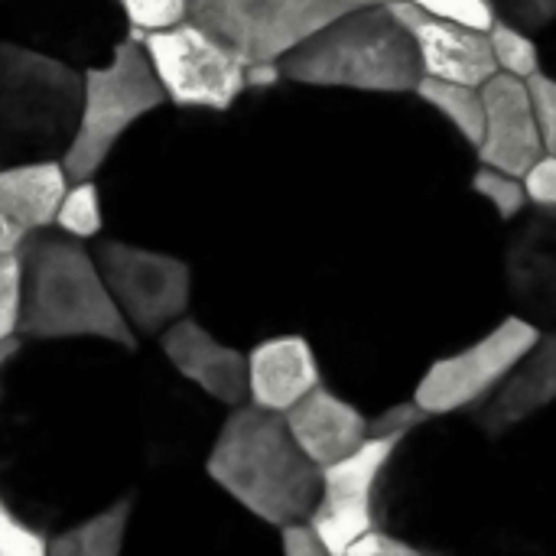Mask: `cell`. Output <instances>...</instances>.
<instances>
[{"label":"cell","instance_id":"25","mask_svg":"<svg viewBox=\"0 0 556 556\" xmlns=\"http://www.w3.org/2000/svg\"><path fill=\"white\" fill-rule=\"evenodd\" d=\"M528 88V101H531V114L538 121L541 140L547 147V153H556V85L547 72H531L525 78Z\"/></svg>","mask_w":556,"mask_h":556},{"label":"cell","instance_id":"3","mask_svg":"<svg viewBox=\"0 0 556 556\" xmlns=\"http://www.w3.org/2000/svg\"><path fill=\"white\" fill-rule=\"evenodd\" d=\"M277 65L300 85L378 94H414L424 75L414 39L388 3H362L329 20Z\"/></svg>","mask_w":556,"mask_h":556},{"label":"cell","instance_id":"32","mask_svg":"<svg viewBox=\"0 0 556 556\" xmlns=\"http://www.w3.org/2000/svg\"><path fill=\"white\" fill-rule=\"evenodd\" d=\"M26 238V231L23 228H16L3 212H0V254H7V251H16L20 248V241Z\"/></svg>","mask_w":556,"mask_h":556},{"label":"cell","instance_id":"35","mask_svg":"<svg viewBox=\"0 0 556 556\" xmlns=\"http://www.w3.org/2000/svg\"><path fill=\"white\" fill-rule=\"evenodd\" d=\"M114 3H117V0H114Z\"/></svg>","mask_w":556,"mask_h":556},{"label":"cell","instance_id":"23","mask_svg":"<svg viewBox=\"0 0 556 556\" xmlns=\"http://www.w3.org/2000/svg\"><path fill=\"white\" fill-rule=\"evenodd\" d=\"M49 538L23 521L0 495V556H46Z\"/></svg>","mask_w":556,"mask_h":556},{"label":"cell","instance_id":"10","mask_svg":"<svg viewBox=\"0 0 556 556\" xmlns=\"http://www.w3.org/2000/svg\"><path fill=\"white\" fill-rule=\"evenodd\" d=\"M401 443L404 437H368L349 456L323 466L309 525L323 538L329 556L345 554V547L375 525V489Z\"/></svg>","mask_w":556,"mask_h":556},{"label":"cell","instance_id":"15","mask_svg":"<svg viewBox=\"0 0 556 556\" xmlns=\"http://www.w3.org/2000/svg\"><path fill=\"white\" fill-rule=\"evenodd\" d=\"M244 358H248V401L274 414H283L303 394L323 384L316 349L303 336L264 339Z\"/></svg>","mask_w":556,"mask_h":556},{"label":"cell","instance_id":"4","mask_svg":"<svg viewBox=\"0 0 556 556\" xmlns=\"http://www.w3.org/2000/svg\"><path fill=\"white\" fill-rule=\"evenodd\" d=\"M81 72L36 46L0 39V166L59 160L75 134Z\"/></svg>","mask_w":556,"mask_h":556},{"label":"cell","instance_id":"14","mask_svg":"<svg viewBox=\"0 0 556 556\" xmlns=\"http://www.w3.org/2000/svg\"><path fill=\"white\" fill-rule=\"evenodd\" d=\"M283 424L296 446L323 469L368 440V417L342 394L316 384L293 407L283 410Z\"/></svg>","mask_w":556,"mask_h":556},{"label":"cell","instance_id":"34","mask_svg":"<svg viewBox=\"0 0 556 556\" xmlns=\"http://www.w3.org/2000/svg\"><path fill=\"white\" fill-rule=\"evenodd\" d=\"M371 3H391V0H371Z\"/></svg>","mask_w":556,"mask_h":556},{"label":"cell","instance_id":"21","mask_svg":"<svg viewBox=\"0 0 556 556\" xmlns=\"http://www.w3.org/2000/svg\"><path fill=\"white\" fill-rule=\"evenodd\" d=\"M485 36H489V49H492V59H495L498 72H508L515 78H528L531 72L541 68L538 42L515 20L495 16V23L485 29Z\"/></svg>","mask_w":556,"mask_h":556},{"label":"cell","instance_id":"13","mask_svg":"<svg viewBox=\"0 0 556 556\" xmlns=\"http://www.w3.org/2000/svg\"><path fill=\"white\" fill-rule=\"evenodd\" d=\"M160 349L169 358V365L186 381L202 388L212 401H218L225 407H238L248 401L244 352L218 342L202 323H195L189 316L173 319L160 336Z\"/></svg>","mask_w":556,"mask_h":556},{"label":"cell","instance_id":"29","mask_svg":"<svg viewBox=\"0 0 556 556\" xmlns=\"http://www.w3.org/2000/svg\"><path fill=\"white\" fill-rule=\"evenodd\" d=\"M433 417L410 397L404 404H394L388 407L384 414H378L375 420H368V437H407L414 433L417 427L430 424Z\"/></svg>","mask_w":556,"mask_h":556},{"label":"cell","instance_id":"12","mask_svg":"<svg viewBox=\"0 0 556 556\" xmlns=\"http://www.w3.org/2000/svg\"><path fill=\"white\" fill-rule=\"evenodd\" d=\"M388 7L410 33L424 75L479 88L489 75L498 72L485 33L469 29L453 20H443V16H433V13L414 7L410 0H391Z\"/></svg>","mask_w":556,"mask_h":556},{"label":"cell","instance_id":"24","mask_svg":"<svg viewBox=\"0 0 556 556\" xmlns=\"http://www.w3.org/2000/svg\"><path fill=\"white\" fill-rule=\"evenodd\" d=\"M20 296H23V264L20 251L0 254V342L16 336L20 323Z\"/></svg>","mask_w":556,"mask_h":556},{"label":"cell","instance_id":"6","mask_svg":"<svg viewBox=\"0 0 556 556\" xmlns=\"http://www.w3.org/2000/svg\"><path fill=\"white\" fill-rule=\"evenodd\" d=\"M371 0H186V20L248 62H280L329 20Z\"/></svg>","mask_w":556,"mask_h":556},{"label":"cell","instance_id":"30","mask_svg":"<svg viewBox=\"0 0 556 556\" xmlns=\"http://www.w3.org/2000/svg\"><path fill=\"white\" fill-rule=\"evenodd\" d=\"M342 556H424V551L391 531H381V528H368L365 534H358Z\"/></svg>","mask_w":556,"mask_h":556},{"label":"cell","instance_id":"1","mask_svg":"<svg viewBox=\"0 0 556 556\" xmlns=\"http://www.w3.org/2000/svg\"><path fill=\"white\" fill-rule=\"evenodd\" d=\"M205 472L244 511L274 528L309 518L323 482V469L296 446L283 414L254 404L231 407Z\"/></svg>","mask_w":556,"mask_h":556},{"label":"cell","instance_id":"31","mask_svg":"<svg viewBox=\"0 0 556 556\" xmlns=\"http://www.w3.org/2000/svg\"><path fill=\"white\" fill-rule=\"evenodd\" d=\"M280 544H283V554L287 556H329L323 538L309 525V518L280 525Z\"/></svg>","mask_w":556,"mask_h":556},{"label":"cell","instance_id":"28","mask_svg":"<svg viewBox=\"0 0 556 556\" xmlns=\"http://www.w3.org/2000/svg\"><path fill=\"white\" fill-rule=\"evenodd\" d=\"M521 186H525V199H528L538 212H554L556 208V153H544V156H538V160L525 169Z\"/></svg>","mask_w":556,"mask_h":556},{"label":"cell","instance_id":"5","mask_svg":"<svg viewBox=\"0 0 556 556\" xmlns=\"http://www.w3.org/2000/svg\"><path fill=\"white\" fill-rule=\"evenodd\" d=\"M160 104H166V94L150 68L140 36L130 33L111 49L108 62L88 65L81 72L75 134L59 156L68 182L91 179L104 166L117 140Z\"/></svg>","mask_w":556,"mask_h":556},{"label":"cell","instance_id":"18","mask_svg":"<svg viewBox=\"0 0 556 556\" xmlns=\"http://www.w3.org/2000/svg\"><path fill=\"white\" fill-rule=\"evenodd\" d=\"M134 518V498H117L104 511L59 531L49 538L46 556H117L124 551V538Z\"/></svg>","mask_w":556,"mask_h":556},{"label":"cell","instance_id":"16","mask_svg":"<svg viewBox=\"0 0 556 556\" xmlns=\"http://www.w3.org/2000/svg\"><path fill=\"white\" fill-rule=\"evenodd\" d=\"M556 394V352L554 339L541 336V342L495 384L489 397H482L472 410L479 427L489 437H502L541 407H547Z\"/></svg>","mask_w":556,"mask_h":556},{"label":"cell","instance_id":"17","mask_svg":"<svg viewBox=\"0 0 556 556\" xmlns=\"http://www.w3.org/2000/svg\"><path fill=\"white\" fill-rule=\"evenodd\" d=\"M65 189L68 176L62 160H26L0 166V212L26 235L52 225Z\"/></svg>","mask_w":556,"mask_h":556},{"label":"cell","instance_id":"26","mask_svg":"<svg viewBox=\"0 0 556 556\" xmlns=\"http://www.w3.org/2000/svg\"><path fill=\"white\" fill-rule=\"evenodd\" d=\"M410 3L433 13V16H443V20L463 23L469 29H479V33H485L498 16L495 0H410Z\"/></svg>","mask_w":556,"mask_h":556},{"label":"cell","instance_id":"27","mask_svg":"<svg viewBox=\"0 0 556 556\" xmlns=\"http://www.w3.org/2000/svg\"><path fill=\"white\" fill-rule=\"evenodd\" d=\"M117 7L137 33L186 20V0H117Z\"/></svg>","mask_w":556,"mask_h":556},{"label":"cell","instance_id":"7","mask_svg":"<svg viewBox=\"0 0 556 556\" xmlns=\"http://www.w3.org/2000/svg\"><path fill=\"white\" fill-rule=\"evenodd\" d=\"M137 36L163 94L173 104L228 111L244 94V59L192 20Z\"/></svg>","mask_w":556,"mask_h":556},{"label":"cell","instance_id":"11","mask_svg":"<svg viewBox=\"0 0 556 556\" xmlns=\"http://www.w3.org/2000/svg\"><path fill=\"white\" fill-rule=\"evenodd\" d=\"M479 91H482L485 124H482V140H479L476 153L485 166H495V169L521 179L525 169L538 156L547 153L538 121L531 114L525 78L495 72L479 85Z\"/></svg>","mask_w":556,"mask_h":556},{"label":"cell","instance_id":"8","mask_svg":"<svg viewBox=\"0 0 556 556\" xmlns=\"http://www.w3.org/2000/svg\"><path fill=\"white\" fill-rule=\"evenodd\" d=\"M91 257L134 336H156L173 319L186 316L192 267L182 257L114 238L98 241Z\"/></svg>","mask_w":556,"mask_h":556},{"label":"cell","instance_id":"20","mask_svg":"<svg viewBox=\"0 0 556 556\" xmlns=\"http://www.w3.org/2000/svg\"><path fill=\"white\" fill-rule=\"evenodd\" d=\"M52 225L68 235V238H78V241H91L101 235L104 228V212H101V192L94 186V179H78V182H68L59 208H55V218Z\"/></svg>","mask_w":556,"mask_h":556},{"label":"cell","instance_id":"9","mask_svg":"<svg viewBox=\"0 0 556 556\" xmlns=\"http://www.w3.org/2000/svg\"><path fill=\"white\" fill-rule=\"evenodd\" d=\"M541 329L531 319L508 316L479 342L437 358L420 378L414 401L430 417H446L459 410H472L482 397L495 391V384L541 342Z\"/></svg>","mask_w":556,"mask_h":556},{"label":"cell","instance_id":"22","mask_svg":"<svg viewBox=\"0 0 556 556\" xmlns=\"http://www.w3.org/2000/svg\"><path fill=\"white\" fill-rule=\"evenodd\" d=\"M472 189H476L482 199H489V202L495 205V212H498L505 222L518 218V215L528 208L521 179H518V176H508V173H502V169H495V166H485V163H482V166L476 169V176H472Z\"/></svg>","mask_w":556,"mask_h":556},{"label":"cell","instance_id":"33","mask_svg":"<svg viewBox=\"0 0 556 556\" xmlns=\"http://www.w3.org/2000/svg\"><path fill=\"white\" fill-rule=\"evenodd\" d=\"M20 349H23V342L16 336H10V339L0 342V371H3V365H10L20 355Z\"/></svg>","mask_w":556,"mask_h":556},{"label":"cell","instance_id":"36","mask_svg":"<svg viewBox=\"0 0 556 556\" xmlns=\"http://www.w3.org/2000/svg\"><path fill=\"white\" fill-rule=\"evenodd\" d=\"M0 3H3V0H0Z\"/></svg>","mask_w":556,"mask_h":556},{"label":"cell","instance_id":"2","mask_svg":"<svg viewBox=\"0 0 556 556\" xmlns=\"http://www.w3.org/2000/svg\"><path fill=\"white\" fill-rule=\"evenodd\" d=\"M23 296L16 336L26 339H104L137 349V336L111 300L91 251L68 235L29 231L20 241Z\"/></svg>","mask_w":556,"mask_h":556},{"label":"cell","instance_id":"19","mask_svg":"<svg viewBox=\"0 0 556 556\" xmlns=\"http://www.w3.org/2000/svg\"><path fill=\"white\" fill-rule=\"evenodd\" d=\"M414 94L424 104H430L437 114H443L463 134V140L469 147H479L482 124H485V111H482V91L476 85L420 75V81L414 85Z\"/></svg>","mask_w":556,"mask_h":556}]
</instances>
